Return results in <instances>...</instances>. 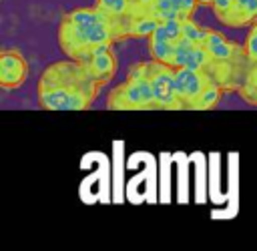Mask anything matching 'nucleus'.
<instances>
[{
  "label": "nucleus",
  "instance_id": "1",
  "mask_svg": "<svg viewBox=\"0 0 257 251\" xmlns=\"http://www.w3.org/2000/svg\"><path fill=\"white\" fill-rule=\"evenodd\" d=\"M102 86L82 62L64 58L48 64L38 78V102L44 110H86Z\"/></svg>",
  "mask_w": 257,
  "mask_h": 251
},
{
  "label": "nucleus",
  "instance_id": "2",
  "mask_svg": "<svg viewBox=\"0 0 257 251\" xmlns=\"http://www.w3.org/2000/svg\"><path fill=\"white\" fill-rule=\"evenodd\" d=\"M124 38H128L126 28L96 6L74 8L58 24V46L64 56L74 60H82L88 52L100 46H112Z\"/></svg>",
  "mask_w": 257,
  "mask_h": 251
},
{
  "label": "nucleus",
  "instance_id": "3",
  "mask_svg": "<svg viewBox=\"0 0 257 251\" xmlns=\"http://www.w3.org/2000/svg\"><path fill=\"white\" fill-rule=\"evenodd\" d=\"M203 46L209 56L205 72L213 78V82H217L225 92L239 90L253 66L251 58L245 52V46L211 28H205Z\"/></svg>",
  "mask_w": 257,
  "mask_h": 251
},
{
  "label": "nucleus",
  "instance_id": "4",
  "mask_svg": "<svg viewBox=\"0 0 257 251\" xmlns=\"http://www.w3.org/2000/svg\"><path fill=\"white\" fill-rule=\"evenodd\" d=\"M106 106L110 110H157L159 108L143 62L133 64L126 72L124 82L116 84L108 92Z\"/></svg>",
  "mask_w": 257,
  "mask_h": 251
},
{
  "label": "nucleus",
  "instance_id": "5",
  "mask_svg": "<svg viewBox=\"0 0 257 251\" xmlns=\"http://www.w3.org/2000/svg\"><path fill=\"white\" fill-rule=\"evenodd\" d=\"M143 66H145V72L151 80L153 94L157 98L159 108L161 110H181L183 104L175 92V68L171 64L159 62L155 58L145 60Z\"/></svg>",
  "mask_w": 257,
  "mask_h": 251
},
{
  "label": "nucleus",
  "instance_id": "6",
  "mask_svg": "<svg viewBox=\"0 0 257 251\" xmlns=\"http://www.w3.org/2000/svg\"><path fill=\"white\" fill-rule=\"evenodd\" d=\"M181 36H183V20L161 22L153 30V34L147 38L151 58H155L159 62H165V64H171L173 62L175 46L181 40Z\"/></svg>",
  "mask_w": 257,
  "mask_h": 251
},
{
  "label": "nucleus",
  "instance_id": "7",
  "mask_svg": "<svg viewBox=\"0 0 257 251\" xmlns=\"http://www.w3.org/2000/svg\"><path fill=\"white\" fill-rule=\"evenodd\" d=\"M211 10L229 28L253 26L257 22V0H213Z\"/></svg>",
  "mask_w": 257,
  "mask_h": 251
},
{
  "label": "nucleus",
  "instance_id": "8",
  "mask_svg": "<svg viewBox=\"0 0 257 251\" xmlns=\"http://www.w3.org/2000/svg\"><path fill=\"white\" fill-rule=\"evenodd\" d=\"M213 84V78L195 68H175V92L181 100L183 108H193V102L201 96V92Z\"/></svg>",
  "mask_w": 257,
  "mask_h": 251
},
{
  "label": "nucleus",
  "instance_id": "9",
  "mask_svg": "<svg viewBox=\"0 0 257 251\" xmlns=\"http://www.w3.org/2000/svg\"><path fill=\"white\" fill-rule=\"evenodd\" d=\"M28 78V62L16 48H4L0 52V86L4 90L20 88Z\"/></svg>",
  "mask_w": 257,
  "mask_h": 251
},
{
  "label": "nucleus",
  "instance_id": "10",
  "mask_svg": "<svg viewBox=\"0 0 257 251\" xmlns=\"http://www.w3.org/2000/svg\"><path fill=\"white\" fill-rule=\"evenodd\" d=\"M84 64V68L88 70V74L100 84L104 86L106 82L112 80V76L116 74L118 68V58L112 46H100L92 52H88L82 60H78Z\"/></svg>",
  "mask_w": 257,
  "mask_h": 251
},
{
  "label": "nucleus",
  "instance_id": "11",
  "mask_svg": "<svg viewBox=\"0 0 257 251\" xmlns=\"http://www.w3.org/2000/svg\"><path fill=\"white\" fill-rule=\"evenodd\" d=\"M207 62H209V56H207V50H205L203 42L181 36V40L175 46L171 66L173 68H195V70L205 72Z\"/></svg>",
  "mask_w": 257,
  "mask_h": 251
},
{
  "label": "nucleus",
  "instance_id": "12",
  "mask_svg": "<svg viewBox=\"0 0 257 251\" xmlns=\"http://www.w3.org/2000/svg\"><path fill=\"white\" fill-rule=\"evenodd\" d=\"M199 2L197 0H153L149 14L159 22L167 20H187L193 18Z\"/></svg>",
  "mask_w": 257,
  "mask_h": 251
},
{
  "label": "nucleus",
  "instance_id": "13",
  "mask_svg": "<svg viewBox=\"0 0 257 251\" xmlns=\"http://www.w3.org/2000/svg\"><path fill=\"white\" fill-rule=\"evenodd\" d=\"M94 6L108 14L110 18L118 20L128 34V18L133 16V0H96Z\"/></svg>",
  "mask_w": 257,
  "mask_h": 251
},
{
  "label": "nucleus",
  "instance_id": "14",
  "mask_svg": "<svg viewBox=\"0 0 257 251\" xmlns=\"http://www.w3.org/2000/svg\"><path fill=\"white\" fill-rule=\"evenodd\" d=\"M223 92H225V90H223L217 82L209 84V86L201 92V96L193 102V108H191V110H211V108H215V106L219 104Z\"/></svg>",
  "mask_w": 257,
  "mask_h": 251
},
{
  "label": "nucleus",
  "instance_id": "15",
  "mask_svg": "<svg viewBox=\"0 0 257 251\" xmlns=\"http://www.w3.org/2000/svg\"><path fill=\"white\" fill-rule=\"evenodd\" d=\"M237 92L241 94V98H243L247 104L257 106V64L251 66L247 78L243 80V84H241V88H239Z\"/></svg>",
  "mask_w": 257,
  "mask_h": 251
},
{
  "label": "nucleus",
  "instance_id": "16",
  "mask_svg": "<svg viewBox=\"0 0 257 251\" xmlns=\"http://www.w3.org/2000/svg\"><path fill=\"white\" fill-rule=\"evenodd\" d=\"M243 46H245V52H247V56L251 58V62L257 64V22L251 26V30H249V34H247Z\"/></svg>",
  "mask_w": 257,
  "mask_h": 251
},
{
  "label": "nucleus",
  "instance_id": "17",
  "mask_svg": "<svg viewBox=\"0 0 257 251\" xmlns=\"http://www.w3.org/2000/svg\"><path fill=\"white\" fill-rule=\"evenodd\" d=\"M197 2H199L201 6H211V4H213V0H197Z\"/></svg>",
  "mask_w": 257,
  "mask_h": 251
}]
</instances>
